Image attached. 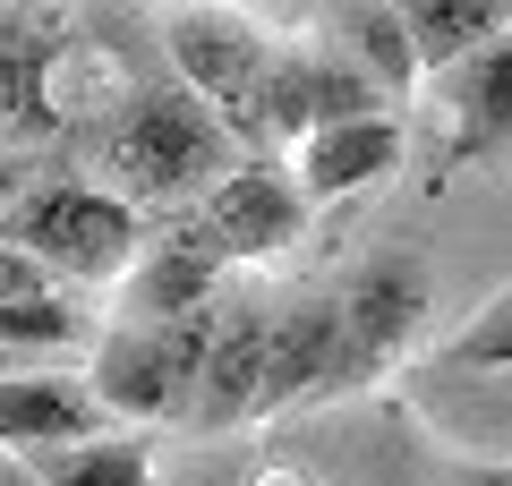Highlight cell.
Returning a JSON list of instances; mask_svg holds the SVG:
<instances>
[{
    "mask_svg": "<svg viewBox=\"0 0 512 486\" xmlns=\"http://www.w3.org/2000/svg\"><path fill=\"white\" fill-rule=\"evenodd\" d=\"M316 43L325 52H342L350 69L367 77V86L393 103V94L419 86V52H410V18L402 9H376V0H359V9H316Z\"/></svg>",
    "mask_w": 512,
    "mask_h": 486,
    "instance_id": "cell-18",
    "label": "cell"
},
{
    "mask_svg": "<svg viewBox=\"0 0 512 486\" xmlns=\"http://www.w3.org/2000/svg\"><path fill=\"white\" fill-rule=\"evenodd\" d=\"M384 94L367 86L359 69H350L342 52H325V43H291V52L274 60V86H265V145H308L325 137V128L342 120H376Z\"/></svg>",
    "mask_w": 512,
    "mask_h": 486,
    "instance_id": "cell-11",
    "label": "cell"
},
{
    "mask_svg": "<svg viewBox=\"0 0 512 486\" xmlns=\"http://www.w3.org/2000/svg\"><path fill=\"white\" fill-rule=\"evenodd\" d=\"M35 290H60L52 273L35 265V256H18V248H0V299H35Z\"/></svg>",
    "mask_w": 512,
    "mask_h": 486,
    "instance_id": "cell-22",
    "label": "cell"
},
{
    "mask_svg": "<svg viewBox=\"0 0 512 486\" xmlns=\"http://www.w3.org/2000/svg\"><path fill=\"white\" fill-rule=\"evenodd\" d=\"M231 290V256L214 248L205 214H154L146 256L111 290V324H188V316H214V299Z\"/></svg>",
    "mask_w": 512,
    "mask_h": 486,
    "instance_id": "cell-8",
    "label": "cell"
},
{
    "mask_svg": "<svg viewBox=\"0 0 512 486\" xmlns=\"http://www.w3.org/2000/svg\"><path fill=\"white\" fill-rule=\"evenodd\" d=\"M239 162H248L239 137L171 77V60L128 94V111L86 145V171L111 188V197H128L137 214H188V205H205L222 180H231Z\"/></svg>",
    "mask_w": 512,
    "mask_h": 486,
    "instance_id": "cell-1",
    "label": "cell"
},
{
    "mask_svg": "<svg viewBox=\"0 0 512 486\" xmlns=\"http://www.w3.org/2000/svg\"><path fill=\"white\" fill-rule=\"evenodd\" d=\"M427 367H444V376H512V282L495 290V299L478 307Z\"/></svg>",
    "mask_w": 512,
    "mask_h": 486,
    "instance_id": "cell-21",
    "label": "cell"
},
{
    "mask_svg": "<svg viewBox=\"0 0 512 486\" xmlns=\"http://www.w3.org/2000/svg\"><path fill=\"white\" fill-rule=\"evenodd\" d=\"M26 461H35L43 486H171L163 461H154V444L137 427L94 435V444H52V452H26Z\"/></svg>",
    "mask_w": 512,
    "mask_h": 486,
    "instance_id": "cell-20",
    "label": "cell"
},
{
    "mask_svg": "<svg viewBox=\"0 0 512 486\" xmlns=\"http://www.w3.org/2000/svg\"><path fill=\"white\" fill-rule=\"evenodd\" d=\"M0 376H18V367H9V359H0Z\"/></svg>",
    "mask_w": 512,
    "mask_h": 486,
    "instance_id": "cell-26",
    "label": "cell"
},
{
    "mask_svg": "<svg viewBox=\"0 0 512 486\" xmlns=\"http://www.w3.org/2000/svg\"><path fill=\"white\" fill-rule=\"evenodd\" d=\"M427 299H436V265L419 248H402V239L393 248H367L342 273V359H333L325 401L350 410L376 376H393L402 350L419 342V324H427Z\"/></svg>",
    "mask_w": 512,
    "mask_h": 486,
    "instance_id": "cell-4",
    "label": "cell"
},
{
    "mask_svg": "<svg viewBox=\"0 0 512 486\" xmlns=\"http://www.w3.org/2000/svg\"><path fill=\"white\" fill-rule=\"evenodd\" d=\"M35 171H43V162H0V222L18 214V197L35 188Z\"/></svg>",
    "mask_w": 512,
    "mask_h": 486,
    "instance_id": "cell-23",
    "label": "cell"
},
{
    "mask_svg": "<svg viewBox=\"0 0 512 486\" xmlns=\"http://www.w3.org/2000/svg\"><path fill=\"white\" fill-rule=\"evenodd\" d=\"M205 376V316L188 324H111L86 359V384L120 427H188Z\"/></svg>",
    "mask_w": 512,
    "mask_h": 486,
    "instance_id": "cell-5",
    "label": "cell"
},
{
    "mask_svg": "<svg viewBox=\"0 0 512 486\" xmlns=\"http://www.w3.org/2000/svg\"><path fill=\"white\" fill-rule=\"evenodd\" d=\"M94 435H120V418L94 401L86 367L0 376V452H52V444H94Z\"/></svg>",
    "mask_w": 512,
    "mask_h": 486,
    "instance_id": "cell-14",
    "label": "cell"
},
{
    "mask_svg": "<svg viewBox=\"0 0 512 486\" xmlns=\"http://www.w3.org/2000/svg\"><path fill=\"white\" fill-rule=\"evenodd\" d=\"M333 359H342V282H299L274 299V376H265V418L325 410Z\"/></svg>",
    "mask_w": 512,
    "mask_h": 486,
    "instance_id": "cell-12",
    "label": "cell"
},
{
    "mask_svg": "<svg viewBox=\"0 0 512 486\" xmlns=\"http://www.w3.org/2000/svg\"><path fill=\"white\" fill-rule=\"evenodd\" d=\"M77 35V9H0V162H52V69Z\"/></svg>",
    "mask_w": 512,
    "mask_h": 486,
    "instance_id": "cell-9",
    "label": "cell"
},
{
    "mask_svg": "<svg viewBox=\"0 0 512 486\" xmlns=\"http://www.w3.org/2000/svg\"><path fill=\"white\" fill-rule=\"evenodd\" d=\"M197 214H205V231H214V248L231 256V265H274V256H291L299 239H308L316 205H308V188H299V171L274 154V162H239Z\"/></svg>",
    "mask_w": 512,
    "mask_h": 486,
    "instance_id": "cell-10",
    "label": "cell"
},
{
    "mask_svg": "<svg viewBox=\"0 0 512 486\" xmlns=\"http://www.w3.org/2000/svg\"><path fill=\"white\" fill-rule=\"evenodd\" d=\"M402 154H410L402 120L376 111V120H342V128H325V137H308L291 154V171H299V188H308V205H342V197H359V188L393 180Z\"/></svg>",
    "mask_w": 512,
    "mask_h": 486,
    "instance_id": "cell-16",
    "label": "cell"
},
{
    "mask_svg": "<svg viewBox=\"0 0 512 486\" xmlns=\"http://www.w3.org/2000/svg\"><path fill=\"white\" fill-rule=\"evenodd\" d=\"M154 214H137L128 197H111L94 171H69V162H43L35 188L18 197V214L0 222V248L35 256L60 290H120L146 256Z\"/></svg>",
    "mask_w": 512,
    "mask_h": 486,
    "instance_id": "cell-2",
    "label": "cell"
},
{
    "mask_svg": "<svg viewBox=\"0 0 512 486\" xmlns=\"http://www.w3.org/2000/svg\"><path fill=\"white\" fill-rule=\"evenodd\" d=\"M453 486H512V461H461L453 452Z\"/></svg>",
    "mask_w": 512,
    "mask_h": 486,
    "instance_id": "cell-24",
    "label": "cell"
},
{
    "mask_svg": "<svg viewBox=\"0 0 512 486\" xmlns=\"http://www.w3.org/2000/svg\"><path fill=\"white\" fill-rule=\"evenodd\" d=\"M0 486H43V478H35V461H26V452H0Z\"/></svg>",
    "mask_w": 512,
    "mask_h": 486,
    "instance_id": "cell-25",
    "label": "cell"
},
{
    "mask_svg": "<svg viewBox=\"0 0 512 486\" xmlns=\"http://www.w3.org/2000/svg\"><path fill=\"white\" fill-rule=\"evenodd\" d=\"M154 35H163L171 77H180V86L239 137V154L274 162V145H265V86H274V60L282 52L265 43V26H248L239 9H163Z\"/></svg>",
    "mask_w": 512,
    "mask_h": 486,
    "instance_id": "cell-3",
    "label": "cell"
},
{
    "mask_svg": "<svg viewBox=\"0 0 512 486\" xmlns=\"http://www.w3.org/2000/svg\"><path fill=\"white\" fill-rule=\"evenodd\" d=\"M274 299H282V290H256V282H231L214 299L188 435H231V427H248V418H265V376H274Z\"/></svg>",
    "mask_w": 512,
    "mask_h": 486,
    "instance_id": "cell-7",
    "label": "cell"
},
{
    "mask_svg": "<svg viewBox=\"0 0 512 486\" xmlns=\"http://www.w3.org/2000/svg\"><path fill=\"white\" fill-rule=\"evenodd\" d=\"M410 18V52H419L427 77H461L487 43H504L512 9L504 0H402Z\"/></svg>",
    "mask_w": 512,
    "mask_h": 486,
    "instance_id": "cell-19",
    "label": "cell"
},
{
    "mask_svg": "<svg viewBox=\"0 0 512 486\" xmlns=\"http://www.w3.org/2000/svg\"><path fill=\"white\" fill-rule=\"evenodd\" d=\"M402 410H419V427L461 461H512V376H444V367H410Z\"/></svg>",
    "mask_w": 512,
    "mask_h": 486,
    "instance_id": "cell-13",
    "label": "cell"
},
{
    "mask_svg": "<svg viewBox=\"0 0 512 486\" xmlns=\"http://www.w3.org/2000/svg\"><path fill=\"white\" fill-rule=\"evenodd\" d=\"M111 316H94L77 290H35V299H0V359L18 376H60V367H86L103 350Z\"/></svg>",
    "mask_w": 512,
    "mask_h": 486,
    "instance_id": "cell-15",
    "label": "cell"
},
{
    "mask_svg": "<svg viewBox=\"0 0 512 486\" xmlns=\"http://www.w3.org/2000/svg\"><path fill=\"white\" fill-rule=\"evenodd\" d=\"M444 111H453V137H444V171H470V162H504L512 154V26L504 43L470 60L461 77H444Z\"/></svg>",
    "mask_w": 512,
    "mask_h": 486,
    "instance_id": "cell-17",
    "label": "cell"
},
{
    "mask_svg": "<svg viewBox=\"0 0 512 486\" xmlns=\"http://www.w3.org/2000/svg\"><path fill=\"white\" fill-rule=\"evenodd\" d=\"M265 486H453V452L410 435V410L350 401L299 461L265 469Z\"/></svg>",
    "mask_w": 512,
    "mask_h": 486,
    "instance_id": "cell-6",
    "label": "cell"
}]
</instances>
